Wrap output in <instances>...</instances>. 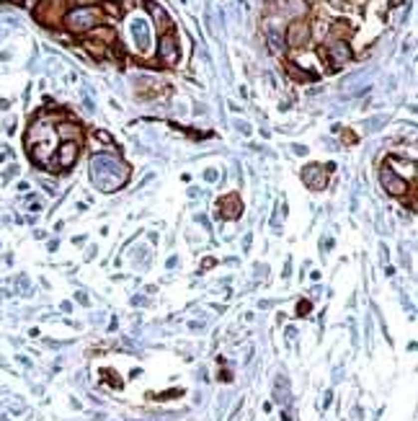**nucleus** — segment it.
Wrapping results in <instances>:
<instances>
[{"label": "nucleus", "instance_id": "nucleus-1", "mask_svg": "<svg viewBox=\"0 0 418 421\" xmlns=\"http://www.w3.org/2000/svg\"><path fill=\"white\" fill-rule=\"evenodd\" d=\"M75 153H78V147L72 145V142H67V145L62 147V165H70L72 160H75Z\"/></svg>", "mask_w": 418, "mask_h": 421}]
</instances>
